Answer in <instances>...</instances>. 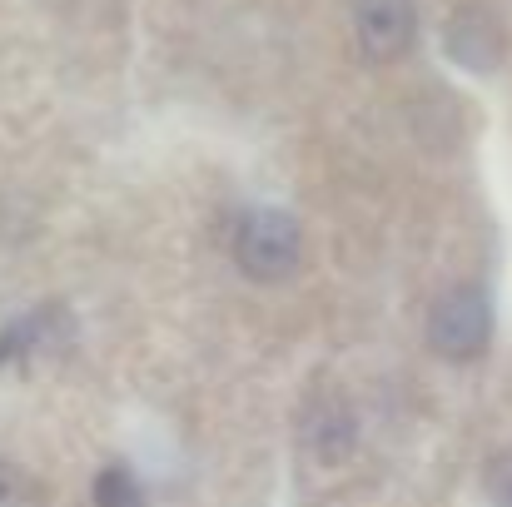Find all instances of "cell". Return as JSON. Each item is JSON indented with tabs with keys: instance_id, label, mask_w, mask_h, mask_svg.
<instances>
[{
	"instance_id": "1",
	"label": "cell",
	"mask_w": 512,
	"mask_h": 507,
	"mask_svg": "<svg viewBox=\"0 0 512 507\" xmlns=\"http://www.w3.org/2000/svg\"><path fill=\"white\" fill-rule=\"evenodd\" d=\"M299 249H304L299 224H294L284 209H254V214H244L239 239H234V259H239V269H244L249 279H264V284L294 274Z\"/></svg>"
},
{
	"instance_id": "4",
	"label": "cell",
	"mask_w": 512,
	"mask_h": 507,
	"mask_svg": "<svg viewBox=\"0 0 512 507\" xmlns=\"http://www.w3.org/2000/svg\"><path fill=\"white\" fill-rule=\"evenodd\" d=\"M503 50H508L503 25H498L488 10L468 5V10H458V15L448 20V55H453L463 70L488 75V70H498V65H503Z\"/></svg>"
},
{
	"instance_id": "6",
	"label": "cell",
	"mask_w": 512,
	"mask_h": 507,
	"mask_svg": "<svg viewBox=\"0 0 512 507\" xmlns=\"http://www.w3.org/2000/svg\"><path fill=\"white\" fill-rule=\"evenodd\" d=\"M95 507H145L140 478H135L125 463H110V468L95 478Z\"/></svg>"
},
{
	"instance_id": "8",
	"label": "cell",
	"mask_w": 512,
	"mask_h": 507,
	"mask_svg": "<svg viewBox=\"0 0 512 507\" xmlns=\"http://www.w3.org/2000/svg\"><path fill=\"white\" fill-rule=\"evenodd\" d=\"M488 498H493V507H512V453L493 463V473H488Z\"/></svg>"
},
{
	"instance_id": "2",
	"label": "cell",
	"mask_w": 512,
	"mask_h": 507,
	"mask_svg": "<svg viewBox=\"0 0 512 507\" xmlns=\"http://www.w3.org/2000/svg\"><path fill=\"white\" fill-rule=\"evenodd\" d=\"M488 334H493V304L478 284H458L448 289L438 304H433V319H428V338L443 358L453 363H468L488 348Z\"/></svg>"
},
{
	"instance_id": "3",
	"label": "cell",
	"mask_w": 512,
	"mask_h": 507,
	"mask_svg": "<svg viewBox=\"0 0 512 507\" xmlns=\"http://www.w3.org/2000/svg\"><path fill=\"white\" fill-rule=\"evenodd\" d=\"M358 45L368 60H398L418 35L413 0H358Z\"/></svg>"
},
{
	"instance_id": "5",
	"label": "cell",
	"mask_w": 512,
	"mask_h": 507,
	"mask_svg": "<svg viewBox=\"0 0 512 507\" xmlns=\"http://www.w3.org/2000/svg\"><path fill=\"white\" fill-rule=\"evenodd\" d=\"M309 443H314L319 458H343V453H348V443H353V418H348L343 403H324V413L309 423Z\"/></svg>"
},
{
	"instance_id": "7",
	"label": "cell",
	"mask_w": 512,
	"mask_h": 507,
	"mask_svg": "<svg viewBox=\"0 0 512 507\" xmlns=\"http://www.w3.org/2000/svg\"><path fill=\"white\" fill-rule=\"evenodd\" d=\"M0 507H45V493L25 468L0 463Z\"/></svg>"
}]
</instances>
